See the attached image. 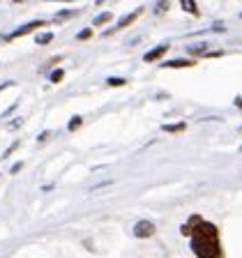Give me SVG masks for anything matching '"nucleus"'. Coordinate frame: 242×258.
Segmentation results:
<instances>
[{"instance_id": "f257e3e1", "label": "nucleus", "mask_w": 242, "mask_h": 258, "mask_svg": "<svg viewBox=\"0 0 242 258\" xmlns=\"http://www.w3.org/2000/svg\"><path fill=\"white\" fill-rule=\"evenodd\" d=\"M185 237L192 240V251L196 258H224V249H221L219 231L215 224L201 219L199 215L189 217L187 224L180 228Z\"/></svg>"}, {"instance_id": "f03ea898", "label": "nucleus", "mask_w": 242, "mask_h": 258, "mask_svg": "<svg viewBox=\"0 0 242 258\" xmlns=\"http://www.w3.org/2000/svg\"><path fill=\"white\" fill-rule=\"evenodd\" d=\"M155 224H152V221H148V219H141V221H136V226H134V235L136 237H141V240H143V237H152L155 235Z\"/></svg>"}, {"instance_id": "7ed1b4c3", "label": "nucleus", "mask_w": 242, "mask_h": 258, "mask_svg": "<svg viewBox=\"0 0 242 258\" xmlns=\"http://www.w3.org/2000/svg\"><path fill=\"white\" fill-rule=\"evenodd\" d=\"M44 26V21L39 19V21H30V23H26V26H19L14 32H12L7 39H16V37H23V35H28V32H32V30H39V28Z\"/></svg>"}, {"instance_id": "20e7f679", "label": "nucleus", "mask_w": 242, "mask_h": 258, "mask_svg": "<svg viewBox=\"0 0 242 258\" xmlns=\"http://www.w3.org/2000/svg\"><path fill=\"white\" fill-rule=\"evenodd\" d=\"M194 64H196V60L192 58H175V60H166L161 67L164 70H177V67H194Z\"/></svg>"}, {"instance_id": "39448f33", "label": "nucleus", "mask_w": 242, "mask_h": 258, "mask_svg": "<svg viewBox=\"0 0 242 258\" xmlns=\"http://www.w3.org/2000/svg\"><path fill=\"white\" fill-rule=\"evenodd\" d=\"M168 51V44H159V46H155L152 51H148V53H143V62H155V60H159L161 55Z\"/></svg>"}, {"instance_id": "423d86ee", "label": "nucleus", "mask_w": 242, "mask_h": 258, "mask_svg": "<svg viewBox=\"0 0 242 258\" xmlns=\"http://www.w3.org/2000/svg\"><path fill=\"white\" fill-rule=\"evenodd\" d=\"M141 14H143V7H139V10H134V12H132V14H127V16H123V19H120V21H118V26H115V30H123V28H127L129 23H134Z\"/></svg>"}, {"instance_id": "0eeeda50", "label": "nucleus", "mask_w": 242, "mask_h": 258, "mask_svg": "<svg viewBox=\"0 0 242 258\" xmlns=\"http://www.w3.org/2000/svg\"><path fill=\"white\" fill-rule=\"evenodd\" d=\"M180 7H183L187 14L199 16V5H196V0H180Z\"/></svg>"}, {"instance_id": "6e6552de", "label": "nucleus", "mask_w": 242, "mask_h": 258, "mask_svg": "<svg viewBox=\"0 0 242 258\" xmlns=\"http://www.w3.org/2000/svg\"><path fill=\"white\" fill-rule=\"evenodd\" d=\"M164 132H168V134H177V132H185L187 129V122H173V124H164Z\"/></svg>"}, {"instance_id": "1a4fd4ad", "label": "nucleus", "mask_w": 242, "mask_h": 258, "mask_svg": "<svg viewBox=\"0 0 242 258\" xmlns=\"http://www.w3.org/2000/svg\"><path fill=\"white\" fill-rule=\"evenodd\" d=\"M113 19V12H104V14H99L95 19V26H104V23H108Z\"/></svg>"}, {"instance_id": "9d476101", "label": "nucleus", "mask_w": 242, "mask_h": 258, "mask_svg": "<svg viewBox=\"0 0 242 258\" xmlns=\"http://www.w3.org/2000/svg\"><path fill=\"white\" fill-rule=\"evenodd\" d=\"M81 122H83V118H81V115H74V118L70 120V124H67V129H70V132H74V129L81 127Z\"/></svg>"}, {"instance_id": "9b49d317", "label": "nucleus", "mask_w": 242, "mask_h": 258, "mask_svg": "<svg viewBox=\"0 0 242 258\" xmlns=\"http://www.w3.org/2000/svg\"><path fill=\"white\" fill-rule=\"evenodd\" d=\"M166 10H168V0H159V3H157V7H155V14L161 16Z\"/></svg>"}, {"instance_id": "f8f14e48", "label": "nucleus", "mask_w": 242, "mask_h": 258, "mask_svg": "<svg viewBox=\"0 0 242 258\" xmlns=\"http://www.w3.org/2000/svg\"><path fill=\"white\" fill-rule=\"evenodd\" d=\"M48 79H51V83H60V81L65 79V72L63 70H55V72H51V76H48Z\"/></svg>"}, {"instance_id": "ddd939ff", "label": "nucleus", "mask_w": 242, "mask_h": 258, "mask_svg": "<svg viewBox=\"0 0 242 258\" xmlns=\"http://www.w3.org/2000/svg\"><path fill=\"white\" fill-rule=\"evenodd\" d=\"M51 39H53V32H46V35H42V37H37V44H42V46H44V44H48V42H51Z\"/></svg>"}, {"instance_id": "4468645a", "label": "nucleus", "mask_w": 242, "mask_h": 258, "mask_svg": "<svg viewBox=\"0 0 242 258\" xmlns=\"http://www.w3.org/2000/svg\"><path fill=\"white\" fill-rule=\"evenodd\" d=\"M106 83H108V86H125V83H127V79H113V76H111V79H106Z\"/></svg>"}, {"instance_id": "2eb2a0df", "label": "nucleus", "mask_w": 242, "mask_h": 258, "mask_svg": "<svg viewBox=\"0 0 242 258\" xmlns=\"http://www.w3.org/2000/svg\"><path fill=\"white\" fill-rule=\"evenodd\" d=\"M92 37V30L90 28H86V30H81L79 35H76V39H90Z\"/></svg>"}, {"instance_id": "dca6fc26", "label": "nucleus", "mask_w": 242, "mask_h": 258, "mask_svg": "<svg viewBox=\"0 0 242 258\" xmlns=\"http://www.w3.org/2000/svg\"><path fill=\"white\" fill-rule=\"evenodd\" d=\"M58 19H60V21H63V19H70V16H74L76 14V12H72V10H65V12H58Z\"/></svg>"}, {"instance_id": "f3484780", "label": "nucleus", "mask_w": 242, "mask_h": 258, "mask_svg": "<svg viewBox=\"0 0 242 258\" xmlns=\"http://www.w3.org/2000/svg\"><path fill=\"white\" fill-rule=\"evenodd\" d=\"M21 168H23V164H21V161H19V164H14V166H12V173H19V171H21Z\"/></svg>"}, {"instance_id": "a211bd4d", "label": "nucleus", "mask_w": 242, "mask_h": 258, "mask_svg": "<svg viewBox=\"0 0 242 258\" xmlns=\"http://www.w3.org/2000/svg\"><path fill=\"white\" fill-rule=\"evenodd\" d=\"M233 104H235V106L242 111V97H235V102H233Z\"/></svg>"}, {"instance_id": "6ab92c4d", "label": "nucleus", "mask_w": 242, "mask_h": 258, "mask_svg": "<svg viewBox=\"0 0 242 258\" xmlns=\"http://www.w3.org/2000/svg\"><path fill=\"white\" fill-rule=\"evenodd\" d=\"M102 3H106V0H97V5H102Z\"/></svg>"}, {"instance_id": "aec40b11", "label": "nucleus", "mask_w": 242, "mask_h": 258, "mask_svg": "<svg viewBox=\"0 0 242 258\" xmlns=\"http://www.w3.org/2000/svg\"><path fill=\"white\" fill-rule=\"evenodd\" d=\"M48 3H55V0H48ZM60 3H67V0H60Z\"/></svg>"}]
</instances>
